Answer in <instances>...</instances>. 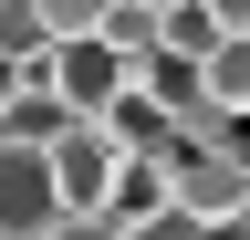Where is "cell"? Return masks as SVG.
<instances>
[{"label": "cell", "instance_id": "cell-1", "mask_svg": "<svg viewBox=\"0 0 250 240\" xmlns=\"http://www.w3.org/2000/svg\"><path fill=\"white\" fill-rule=\"evenodd\" d=\"M167 188H177V209H188L198 230L250 219V146H240V136H208V146L167 136Z\"/></svg>", "mask_w": 250, "mask_h": 240}, {"label": "cell", "instance_id": "cell-2", "mask_svg": "<svg viewBox=\"0 0 250 240\" xmlns=\"http://www.w3.org/2000/svg\"><path fill=\"white\" fill-rule=\"evenodd\" d=\"M31 73H42V94H52L62 115H73V126H104V115H115L125 94H136V63H125V52H115L104 32H94V42H52Z\"/></svg>", "mask_w": 250, "mask_h": 240}, {"label": "cell", "instance_id": "cell-3", "mask_svg": "<svg viewBox=\"0 0 250 240\" xmlns=\"http://www.w3.org/2000/svg\"><path fill=\"white\" fill-rule=\"evenodd\" d=\"M52 188H62V219H115V177L136 167V146H125L115 126H62L52 146Z\"/></svg>", "mask_w": 250, "mask_h": 240}, {"label": "cell", "instance_id": "cell-4", "mask_svg": "<svg viewBox=\"0 0 250 240\" xmlns=\"http://www.w3.org/2000/svg\"><path fill=\"white\" fill-rule=\"evenodd\" d=\"M52 219H62L52 157L42 146H0V240H52Z\"/></svg>", "mask_w": 250, "mask_h": 240}, {"label": "cell", "instance_id": "cell-5", "mask_svg": "<svg viewBox=\"0 0 250 240\" xmlns=\"http://www.w3.org/2000/svg\"><path fill=\"white\" fill-rule=\"evenodd\" d=\"M198 105L219 115V126H250V32H240V42H219L208 63H198Z\"/></svg>", "mask_w": 250, "mask_h": 240}, {"label": "cell", "instance_id": "cell-6", "mask_svg": "<svg viewBox=\"0 0 250 240\" xmlns=\"http://www.w3.org/2000/svg\"><path fill=\"white\" fill-rule=\"evenodd\" d=\"M62 126H73V115H62V105L42 94V73H31V84H21V94H11V105H0V146H52Z\"/></svg>", "mask_w": 250, "mask_h": 240}, {"label": "cell", "instance_id": "cell-7", "mask_svg": "<svg viewBox=\"0 0 250 240\" xmlns=\"http://www.w3.org/2000/svg\"><path fill=\"white\" fill-rule=\"evenodd\" d=\"M31 11H42V32H52V42H94L115 0H31Z\"/></svg>", "mask_w": 250, "mask_h": 240}, {"label": "cell", "instance_id": "cell-8", "mask_svg": "<svg viewBox=\"0 0 250 240\" xmlns=\"http://www.w3.org/2000/svg\"><path fill=\"white\" fill-rule=\"evenodd\" d=\"M0 52H11V63H42V52H52V32H42L31 0H0Z\"/></svg>", "mask_w": 250, "mask_h": 240}, {"label": "cell", "instance_id": "cell-9", "mask_svg": "<svg viewBox=\"0 0 250 240\" xmlns=\"http://www.w3.org/2000/svg\"><path fill=\"white\" fill-rule=\"evenodd\" d=\"M52 240H125V219H52Z\"/></svg>", "mask_w": 250, "mask_h": 240}, {"label": "cell", "instance_id": "cell-10", "mask_svg": "<svg viewBox=\"0 0 250 240\" xmlns=\"http://www.w3.org/2000/svg\"><path fill=\"white\" fill-rule=\"evenodd\" d=\"M21 84H31V63H11V52H0V105H11Z\"/></svg>", "mask_w": 250, "mask_h": 240}, {"label": "cell", "instance_id": "cell-11", "mask_svg": "<svg viewBox=\"0 0 250 240\" xmlns=\"http://www.w3.org/2000/svg\"><path fill=\"white\" fill-rule=\"evenodd\" d=\"M208 240H250V219H219V230H208Z\"/></svg>", "mask_w": 250, "mask_h": 240}, {"label": "cell", "instance_id": "cell-12", "mask_svg": "<svg viewBox=\"0 0 250 240\" xmlns=\"http://www.w3.org/2000/svg\"><path fill=\"white\" fill-rule=\"evenodd\" d=\"M146 11H156V21H167V11H177V0H146Z\"/></svg>", "mask_w": 250, "mask_h": 240}, {"label": "cell", "instance_id": "cell-13", "mask_svg": "<svg viewBox=\"0 0 250 240\" xmlns=\"http://www.w3.org/2000/svg\"><path fill=\"white\" fill-rule=\"evenodd\" d=\"M240 146H250V126H240Z\"/></svg>", "mask_w": 250, "mask_h": 240}]
</instances>
